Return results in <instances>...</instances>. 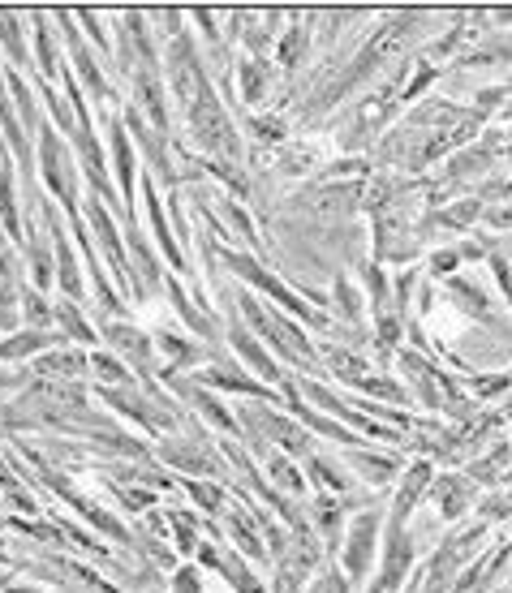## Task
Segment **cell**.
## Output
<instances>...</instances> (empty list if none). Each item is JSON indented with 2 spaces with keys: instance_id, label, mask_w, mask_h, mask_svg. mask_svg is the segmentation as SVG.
I'll use <instances>...</instances> for the list:
<instances>
[{
  "instance_id": "4dcf8cb0",
  "label": "cell",
  "mask_w": 512,
  "mask_h": 593,
  "mask_svg": "<svg viewBox=\"0 0 512 593\" xmlns=\"http://www.w3.org/2000/svg\"><path fill=\"white\" fill-rule=\"evenodd\" d=\"M198 387H216V392H241V396H259L263 404H276V396L267 392V383L250 379V374H241L237 366L233 370H198L194 374Z\"/></svg>"
},
{
  "instance_id": "f1b7e54d",
  "label": "cell",
  "mask_w": 512,
  "mask_h": 593,
  "mask_svg": "<svg viewBox=\"0 0 512 593\" xmlns=\"http://www.w3.org/2000/svg\"><path fill=\"white\" fill-rule=\"evenodd\" d=\"M306 477H310V486H315L319 495H336V499H349L353 495L349 469L336 465V460H327V456H319V452L306 456Z\"/></svg>"
},
{
  "instance_id": "f5cc1de1",
  "label": "cell",
  "mask_w": 512,
  "mask_h": 593,
  "mask_svg": "<svg viewBox=\"0 0 512 593\" xmlns=\"http://www.w3.org/2000/svg\"><path fill=\"white\" fill-rule=\"evenodd\" d=\"M366 593H388V589H383L379 581H371V589H366Z\"/></svg>"
},
{
  "instance_id": "f546056e",
  "label": "cell",
  "mask_w": 512,
  "mask_h": 593,
  "mask_svg": "<svg viewBox=\"0 0 512 593\" xmlns=\"http://www.w3.org/2000/svg\"><path fill=\"white\" fill-rule=\"evenodd\" d=\"M164 293H168V301L177 306V318L190 327V336H194V340H216V318L203 314V310L194 306V301L186 297V288H181V280L173 276V271H168V280H164Z\"/></svg>"
},
{
  "instance_id": "7dc6e473",
  "label": "cell",
  "mask_w": 512,
  "mask_h": 593,
  "mask_svg": "<svg viewBox=\"0 0 512 593\" xmlns=\"http://www.w3.org/2000/svg\"><path fill=\"white\" fill-rule=\"evenodd\" d=\"M487 267H491V276H495V284H500V293L508 301V314H512V258L508 254H491Z\"/></svg>"
},
{
  "instance_id": "ab89813d",
  "label": "cell",
  "mask_w": 512,
  "mask_h": 593,
  "mask_svg": "<svg viewBox=\"0 0 512 593\" xmlns=\"http://www.w3.org/2000/svg\"><path fill=\"white\" fill-rule=\"evenodd\" d=\"M250 129H254V138L263 142V147H284L289 142V125H284V117H250Z\"/></svg>"
},
{
  "instance_id": "ffe728a7",
  "label": "cell",
  "mask_w": 512,
  "mask_h": 593,
  "mask_svg": "<svg viewBox=\"0 0 512 593\" xmlns=\"http://www.w3.org/2000/svg\"><path fill=\"white\" fill-rule=\"evenodd\" d=\"M396 499H392V525H409V516H414V508L426 499V490H431V482H435V469H431V460H414V465H409L401 477H396Z\"/></svg>"
},
{
  "instance_id": "484cf974",
  "label": "cell",
  "mask_w": 512,
  "mask_h": 593,
  "mask_svg": "<svg viewBox=\"0 0 512 593\" xmlns=\"http://www.w3.org/2000/svg\"><path fill=\"white\" fill-rule=\"evenodd\" d=\"M48 13H31V26H35V65H39V78L44 82H61L65 74V56H61V43H56V35L48 31Z\"/></svg>"
},
{
  "instance_id": "52a82bcc",
  "label": "cell",
  "mask_w": 512,
  "mask_h": 593,
  "mask_svg": "<svg viewBox=\"0 0 512 593\" xmlns=\"http://www.w3.org/2000/svg\"><path fill=\"white\" fill-rule=\"evenodd\" d=\"M52 18L65 26V43H69V74H74V82H78V86H87V95H91V99H99V104H112V99H117V91H112V82H108V74H104V65H99L95 56L87 52V39H82V31H74V13L56 9Z\"/></svg>"
},
{
  "instance_id": "816d5d0a",
  "label": "cell",
  "mask_w": 512,
  "mask_h": 593,
  "mask_svg": "<svg viewBox=\"0 0 512 593\" xmlns=\"http://www.w3.org/2000/svg\"><path fill=\"white\" fill-rule=\"evenodd\" d=\"M0 563H13V555L5 551V542H0Z\"/></svg>"
},
{
  "instance_id": "2e32d148",
  "label": "cell",
  "mask_w": 512,
  "mask_h": 593,
  "mask_svg": "<svg viewBox=\"0 0 512 593\" xmlns=\"http://www.w3.org/2000/svg\"><path fill=\"white\" fill-rule=\"evenodd\" d=\"M22 267L13 254V241H0V331L13 336L22 327Z\"/></svg>"
},
{
  "instance_id": "5bb4252c",
  "label": "cell",
  "mask_w": 512,
  "mask_h": 593,
  "mask_svg": "<svg viewBox=\"0 0 512 593\" xmlns=\"http://www.w3.org/2000/svg\"><path fill=\"white\" fill-rule=\"evenodd\" d=\"M48 233H52V254H56V288H61L65 301L87 306V280H82V267H78V250L65 241V228L52 207H48Z\"/></svg>"
},
{
  "instance_id": "7bdbcfd3",
  "label": "cell",
  "mask_w": 512,
  "mask_h": 593,
  "mask_svg": "<svg viewBox=\"0 0 512 593\" xmlns=\"http://www.w3.org/2000/svg\"><path fill=\"white\" fill-rule=\"evenodd\" d=\"M168 585H173V593H207L203 568H198V563H177V568L168 572Z\"/></svg>"
},
{
  "instance_id": "d4e9b609",
  "label": "cell",
  "mask_w": 512,
  "mask_h": 593,
  "mask_svg": "<svg viewBox=\"0 0 512 593\" xmlns=\"http://www.w3.org/2000/svg\"><path fill=\"white\" fill-rule=\"evenodd\" d=\"M345 469L358 473L366 486H392L396 473H401V460L396 456H379V452H358V447H345Z\"/></svg>"
},
{
  "instance_id": "f35d334b",
  "label": "cell",
  "mask_w": 512,
  "mask_h": 593,
  "mask_svg": "<svg viewBox=\"0 0 512 593\" xmlns=\"http://www.w3.org/2000/svg\"><path fill=\"white\" fill-rule=\"evenodd\" d=\"M186 495L198 503V512L216 516L224 508V482H198V477H186Z\"/></svg>"
},
{
  "instance_id": "d590c367",
  "label": "cell",
  "mask_w": 512,
  "mask_h": 593,
  "mask_svg": "<svg viewBox=\"0 0 512 593\" xmlns=\"http://www.w3.org/2000/svg\"><path fill=\"white\" fill-rule=\"evenodd\" d=\"M91 357V374H95V379L99 383H104V387H134V370L130 366H125V361L117 357V353H87Z\"/></svg>"
},
{
  "instance_id": "f907efd6",
  "label": "cell",
  "mask_w": 512,
  "mask_h": 593,
  "mask_svg": "<svg viewBox=\"0 0 512 593\" xmlns=\"http://www.w3.org/2000/svg\"><path fill=\"white\" fill-rule=\"evenodd\" d=\"M500 159H504V164L512 168V142H508V147H504V155H500Z\"/></svg>"
},
{
  "instance_id": "7402d4cb",
  "label": "cell",
  "mask_w": 512,
  "mask_h": 593,
  "mask_svg": "<svg viewBox=\"0 0 512 593\" xmlns=\"http://www.w3.org/2000/svg\"><path fill=\"white\" fill-rule=\"evenodd\" d=\"M61 344H69L61 331H31V327H18L13 336L0 340V366H18V361L39 357V353H48V349H61Z\"/></svg>"
},
{
  "instance_id": "db71d44e",
  "label": "cell",
  "mask_w": 512,
  "mask_h": 593,
  "mask_svg": "<svg viewBox=\"0 0 512 593\" xmlns=\"http://www.w3.org/2000/svg\"><path fill=\"white\" fill-rule=\"evenodd\" d=\"M0 520H5V499H0Z\"/></svg>"
},
{
  "instance_id": "836d02e7",
  "label": "cell",
  "mask_w": 512,
  "mask_h": 593,
  "mask_svg": "<svg viewBox=\"0 0 512 593\" xmlns=\"http://www.w3.org/2000/svg\"><path fill=\"white\" fill-rule=\"evenodd\" d=\"M22 327H31V331H56L52 301L39 293V288H31V284L22 288Z\"/></svg>"
},
{
  "instance_id": "3957f363",
  "label": "cell",
  "mask_w": 512,
  "mask_h": 593,
  "mask_svg": "<svg viewBox=\"0 0 512 593\" xmlns=\"http://www.w3.org/2000/svg\"><path fill=\"white\" fill-rule=\"evenodd\" d=\"M35 168H39V181H44V190L61 202L65 207V215L74 220V215H82L78 211V159H74V151H69V142L56 134L52 129V121L39 129L35 134Z\"/></svg>"
},
{
  "instance_id": "cb8c5ba5",
  "label": "cell",
  "mask_w": 512,
  "mask_h": 593,
  "mask_svg": "<svg viewBox=\"0 0 512 593\" xmlns=\"http://www.w3.org/2000/svg\"><path fill=\"white\" fill-rule=\"evenodd\" d=\"M259 460H263L267 486H272L276 495H284V499H302V495H306V477H302V469H297V460H289L284 452H276V447H267Z\"/></svg>"
},
{
  "instance_id": "ac0fdd59",
  "label": "cell",
  "mask_w": 512,
  "mask_h": 593,
  "mask_svg": "<svg viewBox=\"0 0 512 593\" xmlns=\"http://www.w3.org/2000/svg\"><path fill=\"white\" fill-rule=\"evenodd\" d=\"M310 13H293L289 26L280 31L276 39V69L284 78H293V74H302V65H306V56H310V43H315V31H310Z\"/></svg>"
},
{
  "instance_id": "44dd1931",
  "label": "cell",
  "mask_w": 512,
  "mask_h": 593,
  "mask_svg": "<svg viewBox=\"0 0 512 593\" xmlns=\"http://www.w3.org/2000/svg\"><path fill=\"white\" fill-rule=\"evenodd\" d=\"M426 499L435 503V512L444 520H461L469 508H474V477L469 473H444L435 477L431 490H426Z\"/></svg>"
},
{
  "instance_id": "4fadbf2b",
  "label": "cell",
  "mask_w": 512,
  "mask_h": 593,
  "mask_svg": "<svg viewBox=\"0 0 512 593\" xmlns=\"http://www.w3.org/2000/svg\"><path fill=\"white\" fill-rule=\"evenodd\" d=\"M448 288V297L457 301V310L465 314V323H474V327H487V331H512V323H504L500 310H495V301L487 297V288H482L474 276H452L444 280Z\"/></svg>"
},
{
  "instance_id": "8992f818",
  "label": "cell",
  "mask_w": 512,
  "mask_h": 593,
  "mask_svg": "<svg viewBox=\"0 0 512 593\" xmlns=\"http://www.w3.org/2000/svg\"><path fill=\"white\" fill-rule=\"evenodd\" d=\"M160 460L181 477H198V482H229V460L220 456L216 443H190V439H164Z\"/></svg>"
},
{
  "instance_id": "e575fe53",
  "label": "cell",
  "mask_w": 512,
  "mask_h": 593,
  "mask_svg": "<svg viewBox=\"0 0 512 593\" xmlns=\"http://www.w3.org/2000/svg\"><path fill=\"white\" fill-rule=\"evenodd\" d=\"M155 340V353H164L173 366H194V361H203V349H198L194 340L177 336V331H151Z\"/></svg>"
},
{
  "instance_id": "7c38bea8",
  "label": "cell",
  "mask_w": 512,
  "mask_h": 593,
  "mask_svg": "<svg viewBox=\"0 0 512 593\" xmlns=\"http://www.w3.org/2000/svg\"><path fill=\"white\" fill-rule=\"evenodd\" d=\"M99 340H108V349L117 353L134 374H151L155 370V340H151V331H142L134 323H125V318H117V323L99 327Z\"/></svg>"
},
{
  "instance_id": "5b68a950",
  "label": "cell",
  "mask_w": 512,
  "mask_h": 593,
  "mask_svg": "<svg viewBox=\"0 0 512 593\" xmlns=\"http://www.w3.org/2000/svg\"><path fill=\"white\" fill-rule=\"evenodd\" d=\"M379 529H383V520L379 512H358L345 525V542H340V572L349 576L353 585H362V581H371V568H375V555H379Z\"/></svg>"
},
{
  "instance_id": "9a60e30c",
  "label": "cell",
  "mask_w": 512,
  "mask_h": 593,
  "mask_svg": "<svg viewBox=\"0 0 512 593\" xmlns=\"http://www.w3.org/2000/svg\"><path fill=\"white\" fill-rule=\"evenodd\" d=\"M224 533H229V546L241 559H267V542H263V508H224Z\"/></svg>"
},
{
  "instance_id": "d6a6232c",
  "label": "cell",
  "mask_w": 512,
  "mask_h": 593,
  "mask_svg": "<svg viewBox=\"0 0 512 593\" xmlns=\"http://www.w3.org/2000/svg\"><path fill=\"white\" fill-rule=\"evenodd\" d=\"M216 572L224 576V581H229L233 593H267V585L250 572V563L241 559V555L233 551V546H220V568H216Z\"/></svg>"
},
{
  "instance_id": "d6986e66",
  "label": "cell",
  "mask_w": 512,
  "mask_h": 593,
  "mask_svg": "<svg viewBox=\"0 0 512 593\" xmlns=\"http://www.w3.org/2000/svg\"><path fill=\"white\" fill-rule=\"evenodd\" d=\"M229 336H233V353H237L241 361H246V366H250L254 374H259V383H272V387H284V383H289V379L280 374V366L272 361V353L263 349L259 336H254V331H250L246 323H241L237 314L229 318Z\"/></svg>"
},
{
  "instance_id": "6da1fadb",
  "label": "cell",
  "mask_w": 512,
  "mask_h": 593,
  "mask_svg": "<svg viewBox=\"0 0 512 593\" xmlns=\"http://www.w3.org/2000/svg\"><path fill=\"white\" fill-rule=\"evenodd\" d=\"M237 318L254 331V336H259L263 349L272 344L280 357H289V361H297V366H306V370L319 366V349H315V340L306 336V327L293 323L289 314L272 310L267 301H259V293H250V288H241V293H237Z\"/></svg>"
},
{
  "instance_id": "4316f807",
  "label": "cell",
  "mask_w": 512,
  "mask_h": 593,
  "mask_svg": "<svg viewBox=\"0 0 512 593\" xmlns=\"http://www.w3.org/2000/svg\"><path fill=\"white\" fill-rule=\"evenodd\" d=\"M26 13H13V9H0V43H5V69H31V43H26Z\"/></svg>"
},
{
  "instance_id": "b9f144b4",
  "label": "cell",
  "mask_w": 512,
  "mask_h": 593,
  "mask_svg": "<svg viewBox=\"0 0 512 593\" xmlns=\"http://www.w3.org/2000/svg\"><path fill=\"white\" fill-rule=\"evenodd\" d=\"M457 271H461V250H457V245L435 250L431 258H426V276H431V280H452Z\"/></svg>"
},
{
  "instance_id": "bcb514c9",
  "label": "cell",
  "mask_w": 512,
  "mask_h": 593,
  "mask_svg": "<svg viewBox=\"0 0 512 593\" xmlns=\"http://www.w3.org/2000/svg\"><path fill=\"white\" fill-rule=\"evenodd\" d=\"M315 589L319 593H353V581L340 568H332V563H319L315 572Z\"/></svg>"
},
{
  "instance_id": "8d00e7d4",
  "label": "cell",
  "mask_w": 512,
  "mask_h": 593,
  "mask_svg": "<svg viewBox=\"0 0 512 593\" xmlns=\"http://www.w3.org/2000/svg\"><path fill=\"white\" fill-rule=\"evenodd\" d=\"M332 301H336V314L345 318L349 327H362V318H366V310H362L366 297L349 284V276H336V280H332Z\"/></svg>"
},
{
  "instance_id": "7a4b0ae2",
  "label": "cell",
  "mask_w": 512,
  "mask_h": 593,
  "mask_svg": "<svg viewBox=\"0 0 512 593\" xmlns=\"http://www.w3.org/2000/svg\"><path fill=\"white\" fill-rule=\"evenodd\" d=\"M216 258L224 267H229V276H237V280H246L254 293H263V297H272L276 301V310H284V314H297L306 327H319V331H332V318L327 314H319V310H310L306 306V297L302 293H293L289 284H284L276 271H267L259 258H254L250 250H229V245H216Z\"/></svg>"
},
{
  "instance_id": "83f0119b",
  "label": "cell",
  "mask_w": 512,
  "mask_h": 593,
  "mask_svg": "<svg viewBox=\"0 0 512 593\" xmlns=\"http://www.w3.org/2000/svg\"><path fill=\"white\" fill-rule=\"evenodd\" d=\"M233 78H237V99L250 108H259L267 99V91H272V65L254 61V56H241L233 65Z\"/></svg>"
},
{
  "instance_id": "11a10c76",
  "label": "cell",
  "mask_w": 512,
  "mask_h": 593,
  "mask_svg": "<svg viewBox=\"0 0 512 593\" xmlns=\"http://www.w3.org/2000/svg\"><path fill=\"white\" fill-rule=\"evenodd\" d=\"M306 593H319V589H315V585H310V589H306Z\"/></svg>"
},
{
  "instance_id": "277c9868",
  "label": "cell",
  "mask_w": 512,
  "mask_h": 593,
  "mask_svg": "<svg viewBox=\"0 0 512 593\" xmlns=\"http://www.w3.org/2000/svg\"><path fill=\"white\" fill-rule=\"evenodd\" d=\"M87 228H91V245L108 258L112 284H121V297H134V267H130V254H125V245H121L117 211H108L95 194H87Z\"/></svg>"
},
{
  "instance_id": "1f68e13d",
  "label": "cell",
  "mask_w": 512,
  "mask_h": 593,
  "mask_svg": "<svg viewBox=\"0 0 512 593\" xmlns=\"http://www.w3.org/2000/svg\"><path fill=\"white\" fill-rule=\"evenodd\" d=\"M52 310H56V331L74 344V349H95L99 344V331L87 323V314H82V306H74V301H52Z\"/></svg>"
},
{
  "instance_id": "74e56055",
  "label": "cell",
  "mask_w": 512,
  "mask_h": 593,
  "mask_svg": "<svg viewBox=\"0 0 512 593\" xmlns=\"http://www.w3.org/2000/svg\"><path fill=\"white\" fill-rule=\"evenodd\" d=\"M168 533H173L177 551H198V516H190L186 508H168Z\"/></svg>"
},
{
  "instance_id": "f6af8a7d",
  "label": "cell",
  "mask_w": 512,
  "mask_h": 593,
  "mask_svg": "<svg viewBox=\"0 0 512 593\" xmlns=\"http://www.w3.org/2000/svg\"><path fill=\"white\" fill-rule=\"evenodd\" d=\"M478 512H482V525H495V520H512V495H482L478 499Z\"/></svg>"
},
{
  "instance_id": "c3c4849f",
  "label": "cell",
  "mask_w": 512,
  "mask_h": 593,
  "mask_svg": "<svg viewBox=\"0 0 512 593\" xmlns=\"http://www.w3.org/2000/svg\"><path fill=\"white\" fill-rule=\"evenodd\" d=\"M482 220H487L491 228H504V233H512V202H500V207H487V211H482Z\"/></svg>"
},
{
  "instance_id": "60d3db41",
  "label": "cell",
  "mask_w": 512,
  "mask_h": 593,
  "mask_svg": "<svg viewBox=\"0 0 512 593\" xmlns=\"http://www.w3.org/2000/svg\"><path fill=\"white\" fill-rule=\"evenodd\" d=\"M358 392L375 396V404H379V400H405V404L414 400V396H409L401 383H396V379H383V374H366V379L358 383Z\"/></svg>"
},
{
  "instance_id": "603a6c76",
  "label": "cell",
  "mask_w": 512,
  "mask_h": 593,
  "mask_svg": "<svg viewBox=\"0 0 512 593\" xmlns=\"http://www.w3.org/2000/svg\"><path fill=\"white\" fill-rule=\"evenodd\" d=\"M306 512H310V529L323 542V551H340V542H345V503L336 495H315V503Z\"/></svg>"
},
{
  "instance_id": "30bf717a",
  "label": "cell",
  "mask_w": 512,
  "mask_h": 593,
  "mask_svg": "<svg viewBox=\"0 0 512 593\" xmlns=\"http://www.w3.org/2000/svg\"><path fill=\"white\" fill-rule=\"evenodd\" d=\"M108 155H112V172L121 181V207H125V224L134 220V202H138V151L130 142V129H125L121 112L108 117Z\"/></svg>"
},
{
  "instance_id": "e0dca14e",
  "label": "cell",
  "mask_w": 512,
  "mask_h": 593,
  "mask_svg": "<svg viewBox=\"0 0 512 593\" xmlns=\"http://www.w3.org/2000/svg\"><path fill=\"white\" fill-rule=\"evenodd\" d=\"M87 370H91V357H87V349H74V344L48 349L31 361V374L39 383H78Z\"/></svg>"
},
{
  "instance_id": "8fae6325",
  "label": "cell",
  "mask_w": 512,
  "mask_h": 593,
  "mask_svg": "<svg viewBox=\"0 0 512 593\" xmlns=\"http://www.w3.org/2000/svg\"><path fill=\"white\" fill-rule=\"evenodd\" d=\"M138 194H142V202H147V228L155 233V241H160V250H164V258H168V267H173V276L198 280L194 267H190V258H186V250L177 245L173 228H168V220H164V198H160V185H155L151 172H142V177H138Z\"/></svg>"
},
{
  "instance_id": "ba28073f",
  "label": "cell",
  "mask_w": 512,
  "mask_h": 593,
  "mask_svg": "<svg viewBox=\"0 0 512 593\" xmlns=\"http://www.w3.org/2000/svg\"><path fill=\"white\" fill-rule=\"evenodd\" d=\"M414 559H418V538H414V529L409 525H392L388 520V529H383V542H379V576L375 581L396 593L405 585V576L414 572Z\"/></svg>"
},
{
  "instance_id": "681fc988",
  "label": "cell",
  "mask_w": 512,
  "mask_h": 593,
  "mask_svg": "<svg viewBox=\"0 0 512 593\" xmlns=\"http://www.w3.org/2000/svg\"><path fill=\"white\" fill-rule=\"evenodd\" d=\"M5 593H44V589H35V585H9L5 581Z\"/></svg>"
},
{
  "instance_id": "ee69618b",
  "label": "cell",
  "mask_w": 512,
  "mask_h": 593,
  "mask_svg": "<svg viewBox=\"0 0 512 593\" xmlns=\"http://www.w3.org/2000/svg\"><path fill=\"white\" fill-rule=\"evenodd\" d=\"M74 22H78L82 31L91 35V43H95L99 52H104V56H112V39H108V31H104V18H99L95 9H78V13H74Z\"/></svg>"
},
{
  "instance_id": "9c48e42d",
  "label": "cell",
  "mask_w": 512,
  "mask_h": 593,
  "mask_svg": "<svg viewBox=\"0 0 512 593\" xmlns=\"http://www.w3.org/2000/svg\"><path fill=\"white\" fill-rule=\"evenodd\" d=\"M130 95H134V112L147 121L155 134L173 138V117H168V86L160 78V65H138V74L130 78Z\"/></svg>"
}]
</instances>
